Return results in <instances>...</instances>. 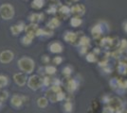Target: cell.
Returning <instances> with one entry per match:
<instances>
[{
  "label": "cell",
  "instance_id": "1",
  "mask_svg": "<svg viewBox=\"0 0 127 113\" xmlns=\"http://www.w3.org/2000/svg\"><path fill=\"white\" fill-rule=\"evenodd\" d=\"M17 64H18L19 69L22 72L26 73L27 75L32 74V72L34 71V68H35L34 60L31 58H29V57H22L21 59L18 60Z\"/></svg>",
  "mask_w": 127,
  "mask_h": 113
},
{
  "label": "cell",
  "instance_id": "2",
  "mask_svg": "<svg viewBox=\"0 0 127 113\" xmlns=\"http://www.w3.org/2000/svg\"><path fill=\"white\" fill-rule=\"evenodd\" d=\"M108 31V25L105 22H99L94 25L91 28V35L94 39H99L102 36V34Z\"/></svg>",
  "mask_w": 127,
  "mask_h": 113
},
{
  "label": "cell",
  "instance_id": "3",
  "mask_svg": "<svg viewBox=\"0 0 127 113\" xmlns=\"http://www.w3.org/2000/svg\"><path fill=\"white\" fill-rule=\"evenodd\" d=\"M0 16L4 20H11L14 16V9L11 4H3L0 7Z\"/></svg>",
  "mask_w": 127,
  "mask_h": 113
},
{
  "label": "cell",
  "instance_id": "4",
  "mask_svg": "<svg viewBox=\"0 0 127 113\" xmlns=\"http://www.w3.org/2000/svg\"><path fill=\"white\" fill-rule=\"evenodd\" d=\"M43 85V79L38 75H32L28 79V87L32 91H37Z\"/></svg>",
  "mask_w": 127,
  "mask_h": 113
},
{
  "label": "cell",
  "instance_id": "5",
  "mask_svg": "<svg viewBox=\"0 0 127 113\" xmlns=\"http://www.w3.org/2000/svg\"><path fill=\"white\" fill-rule=\"evenodd\" d=\"M14 59V54L11 50H4L0 53V62L3 64H9Z\"/></svg>",
  "mask_w": 127,
  "mask_h": 113
},
{
  "label": "cell",
  "instance_id": "6",
  "mask_svg": "<svg viewBox=\"0 0 127 113\" xmlns=\"http://www.w3.org/2000/svg\"><path fill=\"white\" fill-rule=\"evenodd\" d=\"M28 76L26 73H16L13 75V81L15 82L16 85L19 87H24L28 82Z\"/></svg>",
  "mask_w": 127,
  "mask_h": 113
},
{
  "label": "cell",
  "instance_id": "7",
  "mask_svg": "<svg viewBox=\"0 0 127 113\" xmlns=\"http://www.w3.org/2000/svg\"><path fill=\"white\" fill-rule=\"evenodd\" d=\"M64 40L68 43H72L74 45H78V41H79V37L78 34L72 31H67L64 33Z\"/></svg>",
  "mask_w": 127,
  "mask_h": 113
},
{
  "label": "cell",
  "instance_id": "8",
  "mask_svg": "<svg viewBox=\"0 0 127 113\" xmlns=\"http://www.w3.org/2000/svg\"><path fill=\"white\" fill-rule=\"evenodd\" d=\"M27 98L23 95H18V94H14L11 97V105L14 108H20L23 106V103L25 102Z\"/></svg>",
  "mask_w": 127,
  "mask_h": 113
},
{
  "label": "cell",
  "instance_id": "9",
  "mask_svg": "<svg viewBox=\"0 0 127 113\" xmlns=\"http://www.w3.org/2000/svg\"><path fill=\"white\" fill-rule=\"evenodd\" d=\"M65 88H66V91L69 93H73L79 88V81L76 80L75 78H70L69 77V78H67V81H66Z\"/></svg>",
  "mask_w": 127,
  "mask_h": 113
},
{
  "label": "cell",
  "instance_id": "10",
  "mask_svg": "<svg viewBox=\"0 0 127 113\" xmlns=\"http://www.w3.org/2000/svg\"><path fill=\"white\" fill-rule=\"evenodd\" d=\"M71 14L74 16H83L85 13V7L83 4H76L70 8Z\"/></svg>",
  "mask_w": 127,
  "mask_h": 113
},
{
  "label": "cell",
  "instance_id": "11",
  "mask_svg": "<svg viewBox=\"0 0 127 113\" xmlns=\"http://www.w3.org/2000/svg\"><path fill=\"white\" fill-rule=\"evenodd\" d=\"M48 49L53 54H60V53H62L64 51L63 44L60 42H57V41L52 42V43H50L49 46H48Z\"/></svg>",
  "mask_w": 127,
  "mask_h": 113
},
{
  "label": "cell",
  "instance_id": "12",
  "mask_svg": "<svg viewBox=\"0 0 127 113\" xmlns=\"http://www.w3.org/2000/svg\"><path fill=\"white\" fill-rule=\"evenodd\" d=\"M25 25H24V23H18V24H16L14 26H12L11 27V33L14 35V36H17L18 34H20L22 31H24L25 30Z\"/></svg>",
  "mask_w": 127,
  "mask_h": 113
},
{
  "label": "cell",
  "instance_id": "13",
  "mask_svg": "<svg viewBox=\"0 0 127 113\" xmlns=\"http://www.w3.org/2000/svg\"><path fill=\"white\" fill-rule=\"evenodd\" d=\"M38 28H39V27H38L37 24L32 23L31 25L25 27V32H26V34H29V35H32V36H34V37H35Z\"/></svg>",
  "mask_w": 127,
  "mask_h": 113
},
{
  "label": "cell",
  "instance_id": "14",
  "mask_svg": "<svg viewBox=\"0 0 127 113\" xmlns=\"http://www.w3.org/2000/svg\"><path fill=\"white\" fill-rule=\"evenodd\" d=\"M127 91V80L125 79H119V83H118V88H117L116 92L117 93L121 94L122 95V93Z\"/></svg>",
  "mask_w": 127,
  "mask_h": 113
},
{
  "label": "cell",
  "instance_id": "15",
  "mask_svg": "<svg viewBox=\"0 0 127 113\" xmlns=\"http://www.w3.org/2000/svg\"><path fill=\"white\" fill-rule=\"evenodd\" d=\"M108 105H110L115 110H118V109H120V108H122L123 107V104L121 101V99H119L118 97H112L111 101Z\"/></svg>",
  "mask_w": 127,
  "mask_h": 113
},
{
  "label": "cell",
  "instance_id": "16",
  "mask_svg": "<svg viewBox=\"0 0 127 113\" xmlns=\"http://www.w3.org/2000/svg\"><path fill=\"white\" fill-rule=\"evenodd\" d=\"M117 71L121 75H127V63L124 61H120L117 66Z\"/></svg>",
  "mask_w": 127,
  "mask_h": 113
},
{
  "label": "cell",
  "instance_id": "17",
  "mask_svg": "<svg viewBox=\"0 0 127 113\" xmlns=\"http://www.w3.org/2000/svg\"><path fill=\"white\" fill-rule=\"evenodd\" d=\"M29 19L33 24H37V23L44 20V14L43 13H32V14H31Z\"/></svg>",
  "mask_w": 127,
  "mask_h": 113
},
{
  "label": "cell",
  "instance_id": "18",
  "mask_svg": "<svg viewBox=\"0 0 127 113\" xmlns=\"http://www.w3.org/2000/svg\"><path fill=\"white\" fill-rule=\"evenodd\" d=\"M48 102L49 100L48 99V97H40L37 100V106L38 108H46L48 106Z\"/></svg>",
  "mask_w": 127,
  "mask_h": 113
},
{
  "label": "cell",
  "instance_id": "19",
  "mask_svg": "<svg viewBox=\"0 0 127 113\" xmlns=\"http://www.w3.org/2000/svg\"><path fill=\"white\" fill-rule=\"evenodd\" d=\"M60 25H61V22L59 20V18H52L48 23L47 27L48 28H50V29H54V28H57V27H60Z\"/></svg>",
  "mask_w": 127,
  "mask_h": 113
},
{
  "label": "cell",
  "instance_id": "20",
  "mask_svg": "<svg viewBox=\"0 0 127 113\" xmlns=\"http://www.w3.org/2000/svg\"><path fill=\"white\" fill-rule=\"evenodd\" d=\"M59 13L60 15H62L64 18H67L69 16V14L71 13L70 11V9H69L67 6H62L60 9H59Z\"/></svg>",
  "mask_w": 127,
  "mask_h": 113
},
{
  "label": "cell",
  "instance_id": "21",
  "mask_svg": "<svg viewBox=\"0 0 127 113\" xmlns=\"http://www.w3.org/2000/svg\"><path fill=\"white\" fill-rule=\"evenodd\" d=\"M46 96L48 97V99L49 100V102H51V103L58 102V101H57V93L53 92L51 89H49V91H48V92H47Z\"/></svg>",
  "mask_w": 127,
  "mask_h": 113
},
{
  "label": "cell",
  "instance_id": "22",
  "mask_svg": "<svg viewBox=\"0 0 127 113\" xmlns=\"http://www.w3.org/2000/svg\"><path fill=\"white\" fill-rule=\"evenodd\" d=\"M83 24V20L80 16H74L70 19V25L73 27H78Z\"/></svg>",
  "mask_w": 127,
  "mask_h": 113
},
{
  "label": "cell",
  "instance_id": "23",
  "mask_svg": "<svg viewBox=\"0 0 127 113\" xmlns=\"http://www.w3.org/2000/svg\"><path fill=\"white\" fill-rule=\"evenodd\" d=\"M90 43V39L87 36H82L78 41V46H88Z\"/></svg>",
  "mask_w": 127,
  "mask_h": 113
},
{
  "label": "cell",
  "instance_id": "24",
  "mask_svg": "<svg viewBox=\"0 0 127 113\" xmlns=\"http://www.w3.org/2000/svg\"><path fill=\"white\" fill-rule=\"evenodd\" d=\"M63 108H64V113H72L73 111V104L71 101H66L64 102V104L63 105Z\"/></svg>",
  "mask_w": 127,
  "mask_h": 113
},
{
  "label": "cell",
  "instance_id": "25",
  "mask_svg": "<svg viewBox=\"0 0 127 113\" xmlns=\"http://www.w3.org/2000/svg\"><path fill=\"white\" fill-rule=\"evenodd\" d=\"M63 72H62V74L64 77H66V78H69L70 77V75H72V73H73V69H72V67L71 66H65V67H64L63 68Z\"/></svg>",
  "mask_w": 127,
  "mask_h": 113
},
{
  "label": "cell",
  "instance_id": "26",
  "mask_svg": "<svg viewBox=\"0 0 127 113\" xmlns=\"http://www.w3.org/2000/svg\"><path fill=\"white\" fill-rule=\"evenodd\" d=\"M45 72L48 75H52L56 74L57 69H56V67L54 65H47L45 67Z\"/></svg>",
  "mask_w": 127,
  "mask_h": 113
},
{
  "label": "cell",
  "instance_id": "27",
  "mask_svg": "<svg viewBox=\"0 0 127 113\" xmlns=\"http://www.w3.org/2000/svg\"><path fill=\"white\" fill-rule=\"evenodd\" d=\"M33 39H34V36L26 34V35L21 39V42L24 45H30V44L32 43V40H33Z\"/></svg>",
  "mask_w": 127,
  "mask_h": 113
},
{
  "label": "cell",
  "instance_id": "28",
  "mask_svg": "<svg viewBox=\"0 0 127 113\" xmlns=\"http://www.w3.org/2000/svg\"><path fill=\"white\" fill-rule=\"evenodd\" d=\"M85 59H86V61H88L90 63H95L97 61V55L94 54L93 52L92 53H87L85 55Z\"/></svg>",
  "mask_w": 127,
  "mask_h": 113
},
{
  "label": "cell",
  "instance_id": "29",
  "mask_svg": "<svg viewBox=\"0 0 127 113\" xmlns=\"http://www.w3.org/2000/svg\"><path fill=\"white\" fill-rule=\"evenodd\" d=\"M44 5H45V0H33L32 7L36 10H39V9L43 8Z\"/></svg>",
  "mask_w": 127,
  "mask_h": 113
},
{
  "label": "cell",
  "instance_id": "30",
  "mask_svg": "<svg viewBox=\"0 0 127 113\" xmlns=\"http://www.w3.org/2000/svg\"><path fill=\"white\" fill-rule=\"evenodd\" d=\"M9 85V78L4 75H0V87L4 88Z\"/></svg>",
  "mask_w": 127,
  "mask_h": 113
},
{
  "label": "cell",
  "instance_id": "31",
  "mask_svg": "<svg viewBox=\"0 0 127 113\" xmlns=\"http://www.w3.org/2000/svg\"><path fill=\"white\" fill-rule=\"evenodd\" d=\"M118 83H119V78H116V77L111 78L110 81H109V85H110V87H111L113 90H115V91H116L117 88H118Z\"/></svg>",
  "mask_w": 127,
  "mask_h": 113
},
{
  "label": "cell",
  "instance_id": "32",
  "mask_svg": "<svg viewBox=\"0 0 127 113\" xmlns=\"http://www.w3.org/2000/svg\"><path fill=\"white\" fill-rule=\"evenodd\" d=\"M52 84V79L49 77V75H47L43 78V85L46 87H48L49 85Z\"/></svg>",
  "mask_w": 127,
  "mask_h": 113
},
{
  "label": "cell",
  "instance_id": "33",
  "mask_svg": "<svg viewBox=\"0 0 127 113\" xmlns=\"http://www.w3.org/2000/svg\"><path fill=\"white\" fill-rule=\"evenodd\" d=\"M115 112H116V110L112 108L110 105L105 106L104 108H102V111H101V113H115Z\"/></svg>",
  "mask_w": 127,
  "mask_h": 113
},
{
  "label": "cell",
  "instance_id": "34",
  "mask_svg": "<svg viewBox=\"0 0 127 113\" xmlns=\"http://www.w3.org/2000/svg\"><path fill=\"white\" fill-rule=\"evenodd\" d=\"M120 50L122 51H127V40H122V42H120Z\"/></svg>",
  "mask_w": 127,
  "mask_h": 113
},
{
  "label": "cell",
  "instance_id": "35",
  "mask_svg": "<svg viewBox=\"0 0 127 113\" xmlns=\"http://www.w3.org/2000/svg\"><path fill=\"white\" fill-rule=\"evenodd\" d=\"M8 98H9V92L7 91H2L0 92V100L2 102H5Z\"/></svg>",
  "mask_w": 127,
  "mask_h": 113
},
{
  "label": "cell",
  "instance_id": "36",
  "mask_svg": "<svg viewBox=\"0 0 127 113\" xmlns=\"http://www.w3.org/2000/svg\"><path fill=\"white\" fill-rule=\"evenodd\" d=\"M65 97H66L65 93H64L63 91H61V92H59L58 93H57V101H58V102H62V101H64V100L65 99Z\"/></svg>",
  "mask_w": 127,
  "mask_h": 113
},
{
  "label": "cell",
  "instance_id": "37",
  "mask_svg": "<svg viewBox=\"0 0 127 113\" xmlns=\"http://www.w3.org/2000/svg\"><path fill=\"white\" fill-rule=\"evenodd\" d=\"M63 60H64V59L62 57L57 56V57H54V59H52V62H53V64H55V65H60L63 62Z\"/></svg>",
  "mask_w": 127,
  "mask_h": 113
},
{
  "label": "cell",
  "instance_id": "38",
  "mask_svg": "<svg viewBox=\"0 0 127 113\" xmlns=\"http://www.w3.org/2000/svg\"><path fill=\"white\" fill-rule=\"evenodd\" d=\"M111 96H109V95H107V94H105V95H103V96L101 97V102L103 103V104H106V105H108L109 103H110V101H111Z\"/></svg>",
  "mask_w": 127,
  "mask_h": 113
},
{
  "label": "cell",
  "instance_id": "39",
  "mask_svg": "<svg viewBox=\"0 0 127 113\" xmlns=\"http://www.w3.org/2000/svg\"><path fill=\"white\" fill-rule=\"evenodd\" d=\"M41 59H42V62L44 64H48V63L50 62V58L48 56H47V55H44Z\"/></svg>",
  "mask_w": 127,
  "mask_h": 113
},
{
  "label": "cell",
  "instance_id": "40",
  "mask_svg": "<svg viewBox=\"0 0 127 113\" xmlns=\"http://www.w3.org/2000/svg\"><path fill=\"white\" fill-rule=\"evenodd\" d=\"M81 48L79 50V53L81 55H86L87 54V46H80Z\"/></svg>",
  "mask_w": 127,
  "mask_h": 113
},
{
  "label": "cell",
  "instance_id": "41",
  "mask_svg": "<svg viewBox=\"0 0 127 113\" xmlns=\"http://www.w3.org/2000/svg\"><path fill=\"white\" fill-rule=\"evenodd\" d=\"M107 65H108V59H103L99 62V67H101V68H103Z\"/></svg>",
  "mask_w": 127,
  "mask_h": 113
},
{
  "label": "cell",
  "instance_id": "42",
  "mask_svg": "<svg viewBox=\"0 0 127 113\" xmlns=\"http://www.w3.org/2000/svg\"><path fill=\"white\" fill-rule=\"evenodd\" d=\"M56 11H57V9H56V7H54V6H51L49 9L48 10V13H50V14H54V13H56Z\"/></svg>",
  "mask_w": 127,
  "mask_h": 113
},
{
  "label": "cell",
  "instance_id": "43",
  "mask_svg": "<svg viewBox=\"0 0 127 113\" xmlns=\"http://www.w3.org/2000/svg\"><path fill=\"white\" fill-rule=\"evenodd\" d=\"M102 72H104L105 74H111L112 73V68L109 67V65H107L105 67L102 68Z\"/></svg>",
  "mask_w": 127,
  "mask_h": 113
},
{
  "label": "cell",
  "instance_id": "44",
  "mask_svg": "<svg viewBox=\"0 0 127 113\" xmlns=\"http://www.w3.org/2000/svg\"><path fill=\"white\" fill-rule=\"evenodd\" d=\"M51 85H57V86H61V80L59 78H52V84Z\"/></svg>",
  "mask_w": 127,
  "mask_h": 113
},
{
  "label": "cell",
  "instance_id": "45",
  "mask_svg": "<svg viewBox=\"0 0 127 113\" xmlns=\"http://www.w3.org/2000/svg\"><path fill=\"white\" fill-rule=\"evenodd\" d=\"M122 29H123V31L127 34V20H124V21L122 22Z\"/></svg>",
  "mask_w": 127,
  "mask_h": 113
},
{
  "label": "cell",
  "instance_id": "46",
  "mask_svg": "<svg viewBox=\"0 0 127 113\" xmlns=\"http://www.w3.org/2000/svg\"><path fill=\"white\" fill-rule=\"evenodd\" d=\"M93 53L96 55H99L100 53H101V50H100L99 48H95L94 50H93Z\"/></svg>",
  "mask_w": 127,
  "mask_h": 113
},
{
  "label": "cell",
  "instance_id": "47",
  "mask_svg": "<svg viewBox=\"0 0 127 113\" xmlns=\"http://www.w3.org/2000/svg\"><path fill=\"white\" fill-rule=\"evenodd\" d=\"M125 113H127V110H126V111H125Z\"/></svg>",
  "mask_w": 127,
  "mask_h": 113
},
{
  "label": "cell",
  "instance_id": "48",
  "mask_svg": "<svg viewBox=\"0 0 127 113\" xmlns=\"http://www.w3.org/2000/svg\"><path fill=\"white\" fill-rule=\"evenodd\" d=\"M74 1H77V0H74Z\"/></svg>",
  "mask_w": 127,
  "mask_h": 113
},
{
  "label": "cell",
  "instance_id": "49",
  "mask_svg": "<svg viewBox=\"0 0 127 113\" xmlns=\"http://www.w3.org/2000/svg\"><path fill=\"white\" fill-rule=\"evenodd\" d=\"M126 54H127V51H126Z\"/></svg>",
  "mask_w": 127,
  "mask_h": 113
},
{
  "label": "cell",
  "instance_id": "50",
  "mask_svg": "<svg viewBox=\"0 0 127 113\" xmlns=\"http://www.w3.org/2000/svg\"><path fill=\"white\" fill-rule=\"evenodd\" d=\"M0 89H1V87H0Z\"/></svg>",
  "mask_w": 127,
  "mask_h": 113
}]
</instances>
